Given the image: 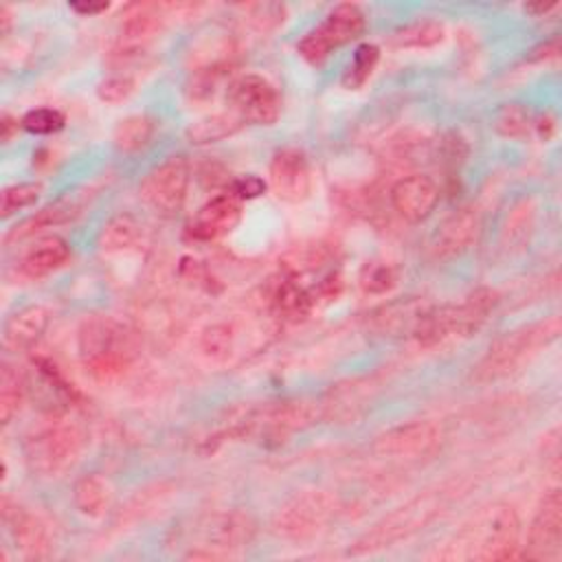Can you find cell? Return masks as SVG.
I'll return each instance as SVG.
<instances>
[{"label": "cell", "instance_id": "obj_1", "mask_svg": "<svg viewBox=\"0 0 562 562\" xmlns=\"http://www.w3.org/2000/svg\"><path fill=\"white\" fill-rule=\"evenodd\" d=\"M457 494H459L457 483H441L415 494L393 512L384 514L378 522H373L360 538L353 540L347 553L369 555V553L389 549L400 540L411 538L413 533L428 527L437 516H441L450 507Z\"/></svg>", "mask_w": 562, "mask_h": 562}, {"label": "cell", "instance_id": "obj_2", "mask_svg": "<svg viewBox=\"0 0 562 562\" xmlns=\"http://www.w3.org/2000/svg\"><path fill=\"white\" fill-rule=\"evenodd\" d=\"M562 321L558 314L520 325L512 331L501 334L483 353V358L472 367V380L479 384L503 380L520 371L531 362L542 349L560 338Z\"/></svg>", "mask_w": 562, "mask_h": 562}, {"label": "cell", "instance_id": "obj_3", "mask_svg": "<svg viewBox=\"0 0 562 562\" xmlns=\"http://www.w3.org/2000/svg\"><path fill=\"white\" fill-rule=\"evenodd\" d=\"M450 558L465 560H509L518 555L520 518L509 503H494L476 514L448 544Z\"/></svg>", "mask_w": 562, "mask_h": 562}, {"label": "cell", "instance_id": "obj_4", "mask_svg": "<svg viewBox=\"0 0 562 562\" xmlns=\"http://www.w3.org/2000/svg\"><path fill=\"white\" fill-rule=\"evenodd\" d=\"M79 356L99 382H112L121 378L134 362V338L112 316L94 314L86 316L77 331Z\"/></svg>", "mask_w": 562, "mask_h": 562}, {"label": "cell", "instance_id": "obj_5", "mask_svg": "<svg viewBox=\"0 0 562 562\" xmlns=\"http://www.w3.org/2000/svg\"><path fill=\"white\" fill-rule=\"evenodd\" d=\"M496 305L498 292L492 288H476L461 303L428 305L411 338H415L422 347H435L457 336H470L485 323Z\"/></svg>", "mask_w": 562, "mask_h": 562}, {"label": "cell", "instance_id": "obj_6", "mask_svg": "<svg viewBox=\"0 0 562 562\" xmlns=\"http://www.w3.org/2000/svg\"><path fill=\"white\" fill-rule=\"evenodd\" d=\"M86 443L88 439L79 424L53 422L24 437L22 454L33 476L59 479L79 463Z\"/></svg>", "mask_w": 562, "mask_h": 562}, {"label": "cell", "instance_id": "obj_7", "mask_svg": "<svg viewBox=\"0 0 562 562\" xmlns=\"http://www.w3.org/2000/svg\"><path fill=\"white\" fill-rule=\"evenodd\" d=\"M336 498L325 490H301L272 514L270 529L288 542H307L321 536L336 516Z\"/></svg>", "mask_w": 562, "mask_h": 562}, {"label": "cell", "instance_id": "obj_8", "mask_svg": "<svg viewBox=\"0 0 562 562\" xmlns=\"http://www.w3.org/2000/svg\"><path fill=\"white\" fill-rule=\"evenodd\" d=\"M364 26H367V20L358 4H353V2L336 4L323 18V22H318L314 29H310L296 42V53L310 66H321L329 59V55L334 50L358 40L362 35Z\"/></svg>", "mask_w": 562, "mask_h": 562}, {"label": "cell", "instance_id": "obj_9", "mask_svg": "<svg viewBox=\"0 0 562 562\" xmlns=\"http://www.w3.org/2000/svg\"><path fill=\"white\" fill-rule=\"evenodd\" d=\"M167 4H130L119 22L112 59L116 70H123L134 59H140L147 46L162 33L167 20Z\"/></svg>", "mask_w": 562, "mask_h": 562}, {"label": "cell", "instance_id": "obj_10", "mask_svg": "<svg viewBox=\"0 0 562 562\" xmlns=\"http://www.w3.org/2000/svg\"><path fill=\"white\" fill-rule=\"evenodd\" d=\"M257 533V522L248 512L228 509L206 516L198 525L200 544H191L193 549L187 558H222L231 551L248 547Z\"/></svg>", "mask_w": 562, "mask_h": 562}, {"label": "cell", "instance_id": "obj_11", "mask_svg": "<svg viewBox=\"0 0 562 562\" xmlns=\"http://www.w3.org/2000/svg\"><path fill=\"white\" fill-rule=\"evenodd\" d=\"M191 180V167L184 156H169L162 162L154 165L138 184L140 200L151 206L158 215H176L184 200Z\"/></svg>", "mask_w": 562, "mask_h": 562}, {"label": "cell", "instance_id": "obj_12", "mask_svg": "<svg viewBox=\"0 0 562 562\" xmlns=\"http://www.w3.org/2000/svg\"><path fill=\"white\" fill-rule=\"evenodd\" d=\"M443 443V428L435 419H413L380 432L371 450L382 459L419 461L435 454Z\"/></svg>", "mask_w": 562, "mask_h": 562}, {"label": "cell", "instance_id": "obj_13", "mask_svg": "<svg viewBox=\"0 0 562 562\" xmlns=\"http://www.w3.org/2000/svg\"><path fill=\"white\" fill-rule=\"evenodd\" d=\"M226 101L231 112L244 123L272 125L281 114L279 90L261 75H239L226 88Z\"/></svg>", "mask_w": 562, "mask_h": 562}, {"label": "cell", "instance_id": "obj_14", "mask_svg": "<svg viewBox=\"0 0 562 562\" xmlns=\"http://www.w3.org/2000/svg\"><path fill=\"white\" fill-rule=\"evenodd\" d=\"M527 560H560L562 555V494L558 487L549 490L529 525L527 542L522 547Z\"/></svg>", "mask_w": 562, "mask_h": 562}, {"label": "cell", "instance_id": "obj_15", "mask_svg": "<svg viewBox=\"0 0 562 562\" xmlns=\"http://www.w3.org/2000/svg\"><path fill=\"white\" fill-rule=\"evenodd\" d=\"M268 176L274 195L288 204H299L307 200L314 187L310 160L296 147L279 149L270 160Z\"/></svg>", "mask_w": 562, "mask_h": 562}, {"label": "cell", "instance_id": "obj_16", "mask_svg": "<svg viewBox=\"0 0 562 562\" xmlns=\"http://www.w3.org/2000/svg\"><path fill=\"white\" fill-rule=\"evenodd\" d=\"M2 522L7 525L15 547L24 558H48L53 551V533L46 520L29 509L20 507L18 501H11L9 494H2Z\"/></svg>", "mask_w": 562, "mask_h": 562}, {"label": "cell", "instance_id": "obj_17", "mask_svg": "<svg viewBox=\"0 0 562 562\" xmlns=\"http://www.w3.org/2000/svg\"><path fill=\"white\" fill-rule=\"evenodd\" d=\"M378 384L373 378H351L338 384H331L325 395L318 400L321 417L338 424L356 422L369 408Z\"/></svg>", "mask_w": 562, "mask_h": 562}, {"label": "cell", "instance_id": "obj_18", "mask_svg": "<svg viewBox=\"0 0 562 562\" xmlns=\"http://www.w3.org/2000/svg\"><path fill=\"white\" fill-rule=\"evenodd\" d=\"M481 217L474 206H459L446 215L430 237V252L435 259L461 257L479 237Z\"/></svg>", "mask_w": 562, "mask_h": 562}, {"label": "cell", "instance_id": "obj_19", "mask_svg": "<svg viewBox=\"0 0 562 562\" xmlns=\"http://www.w3.org/2000/svg\"><path fill=\"white\" fill-rule=\"evenodd\" d=\"M389 198H391L393 211L402 220H406L411 224H419L432 215V211L439 204L441 191L430 176L411 173V176L400 178L391 187Z\"/></svg>", "mask_w": 562, "mask_h": 562}, {"label": "cell", "instance_id": "obj_20", "mask_svg": "<svg viewBox=\"0 0 562 562\" xmlns=\"http://www.w3.org/2000/svg\"><path fill=\"white\" fill-rule=\"evenodd\" d=\"M241 204L244 202L239 198L224 189L195 211L187 226V233L198 241H211L231 233L241 220Z\"/></svg>", "mask_w": 562, "mask_h": 562}, {"label": "cell", "instance_id": "obj_21", "mask_svg": "<svg viewBox=\"0 0 562 562\" xmlns=\"http://www.w3.org/2000/svg\"><path fill=\"white\" fill-rule=\"evenodd\" d=\"M270 281L272 283L268 288V303L274 316L290 323H299L310 316L312 307L316 305V299L312 290L299 283V272L283 266L279 274Z\"/></svg>", "mask_w": 562, "mask_h": 562}, {"label": "cell", "instance_id": "obj_22", "mask_svg": "<svg viewBox=\"0 0 562 562\" xmlns=\"http://www.w3.org/2000/svg\"><path fill=\"white\" fill-rule=\"evenodd\" d=\"M50 323V312L44 305H24L11 312L2 325L4 347L11 351L31 349L46 331Z\"/></svg>", "mask_w": 562, "mask_h": 562}, {"label": "cell", "instance_id": "obj_23", "mask_svg": "<svg viewBox=\"0 0 562 562\" xmlns=\"http://www.w3.org/2000/svg\"><path fill=\"white\" fill-rule=\"evenodd\" d=\"M426 307L428 303H424L422 299H397L373 310L369 314V325L384 336H413V329Z\"/></svg>", "mask_w": 562, "mask_h": 562}, {"label": "cell", "instance_id": "obj_24", "mask_svg": "<svg viewBox=\"0 0 562 562\" xmlns=\"http://www.w3.org/2000/svg\"><path fill=\"white\" fill-rule=\"evenodd\" d=\"M70 257V244L59 235H48L35 241L20 259V274L26 279H42L61 268Z\"/></svg>", "mask_w": 562, "mask_h": 562}, {"label": "cell", "instance_id": "obj_25", "mask_svg": "<svg viewBox=\"0 0 562 562\" xmlns=\"http://www.w3.org/2000/svg\"><path fill=\"white\" fill-rule=\"evenodd\" d=\"M79 213H81V204L75 198H59V200L42 206L35 215H31L24 222H20L13 231H9V235L4 239L7 241L24 239V237H29V235H33L37 231L66 224V222L75 220Z\"/></svg>", "mask_w": 562, "mask_h": 562}, {"label": "cell", "instance_id": "obj_26", "mask_svg": "<svg viewBox=\"0 0 562 562\" xmlns=\"http://www.w3.org/2000/svg\"><path fill=\"white\" fill-rule=\"evenodd\" d=\"M72 505L88 518H101L112 505V487L101 474H83L72 485Z\"/></svg>", "mask_w": 562, "mask_h": 562}, {"label": "cell", "instance_id": "obj_27", "mask_svg": "<svg viewBox=\"0 0 562 562\" xmlns=\"http://www.w3.org/2000/svg\"><path fill=\"white\" fill-rule=\"evenodd\" d=\"M156 121L149 114L123 116L112 130V145L119 154L132 156L147 149L156 136Z\"/></svg>", "mask_w": 562, "mask_h": 562}, {"label": "cell", "instance_id": "obj_28", "mask_svg": "<svg viewBox=\"0 0 562 562\" xmlns=\"http://www.w3.org/2000/svg\"><path fill=\"white\" fill-rule=\"evenodd\" d=\"M239 323L235 318L215 321L206 325L200 334V349L209 360L226 362L233 353H237L239 345Z\"/></svg>", "mask_w": 562, "mask_h": 562}, {"label": "cell", "instance_id": "obj_29", "mask_svg": "<svg viewBox=\"0 0 562 562\" xmlns=\"http://www.w3.org/2000/svg\"><path fill=\"white\" fill-rule=\"evenodd\" d=\"M246 123L233 114L231 110L226 112H215V114H206L198 121H193L184 136L189 143L193 145H209V143H217V140H224L233 134H237Z\"/></svg>", "mask_w": 562, "mask_h": 562}, {"label": "cell", "instance_id": "obj_30", "mask_svg": "<svg viewBox=\"0 0 562 562\" xmlns=\"http://www.w3.org/2000/svg\"><path fill=\"white\" fill-rule=\"evenodd\" d=\"M536 226V204L531 198H522L507 211L501 226V244L505 248H522Z\"/></svg>", "mask_w": 562, "mask_h": 562}, {"label": "cell", "instance_id": "obj_31", "mask_svg": "<svg viewBox=\"0 0 562 562\" xmlns=\"http://www.w3.org/2000/svg\"><path fill=\"white\" fill-rule=\"evenodd\" d=\"M140 241V224L132 213L112 215L99 231L97 244L103 252H123Z\"/></svg>", "mask_w": 562, "mask_h": 562}, {"label": "cell", "instance_id": "obj_32", "mask_svg": "<svg viewBox=\"0 0 562 562\" xmlns=\"http://www.w3.org/2000/svg\"><path fill=\"white\" fill-rule=\"evenodd\" d=\"M446 37V26L437 20H417L400 26L391 42L395 48H432Z\"/></svg>", "mask_w": 562, "mask_h": 562}, {"label": "cell", "instance_id": "obj_33", "mask_svg": "<svg viewBox=\"0 0 562 562\" xmlns=\"http://www.w3.org/2000/svg\"><path fill=\"white\" fill-rule=\"evenodd\" d=\"M24 391H26V382H24L22 373L13 364L2 362V369H0V422H2V426L11 424V419L18 415L22 400H24Z\"/></svg>", "mask_w": 562, "mask_h": 562}, {"label": "cell", "instance_id": "obj_34", "mask_svg": "<svg viewBox=\"0 0 562 562\" xmlns=\"http://www.w3.org/2000/svg\"><path fill=\"white\" fill-rule=\"evenodd\" d=\"M533 127V119L529 114V108L522 103H503L494 114V130L503 138L520 140L527 138Z\"/></svg>", "mask_w": 562, "mask_h": 562}, {"label": "cell", "instance_id": "obj_35", "mask_svg": "<svg viewBox=\"0 0 562 562\" xmlns=\"http://www.w3.org/2000/svg\"><path fill=\"white\" fill-rule=\"evenodd\" d=\"M378 61H380V48L375 44L364 42V44L356 46V50L351 55V61L347 64V68L342 72L340 83L347 90H360L371 79Z\"/></svg>", "mask_w": 562, "mask_h": 562}, {"label": "cell", "instance_id": "obj_36", "mask_svg": "<svg viewBox=\"0 0 562 562\" xmlns=\"http://www.w3.org/2000/svg\"><path fill=\"white\" fill-rule=\"evenodd\" d=\"M400 272L389 261H371L360 270V288L364 294H386L397 285Z\"/></svg>", "mask_w": 562, "mask_h": 562}, {"label": "cell", "instance_id": "obj_37", "mask_svg": "<svg viewBox=\"0 0 562 562\" xmlns=\"http://www.w3.org/2000/svg\"><path fill=\"white\" fill-rule=\"evenodd\" d=\"M42 193V184L40 182H15L2 189L0 193V215L7 220L13 213L29 209L37 202Z\"/></svg>", "mask_w": 562, "mask_h": 562}, {"label": "cell", "instance_id": "obj_38", "mask_svg": "<svg viewBox=\"0 0 562 562\" xmlns=\"http://www.w3.org/2000/svg\"><path fill=\"white\" fill-rule=\"evenodd\" d=\"M244 18L246 22L259 31V33H270L279 29L285 22L288 9L285 4L279 2H257V4H244Z\"/></svg>", "mask_w": 562, "mask_h": 562}, {"label": "cell", "instance_id": "obj_39", "mask_svg": "<svg viewBox=\"0 0 562 562\" xmlns=\"http://www.w3.org/2000/svg\"><path fill=\"white\" fill-rule=\"evenodd\" d=\"M134 90H136V79L130 72H121V70L110 72L97 83V97L108 105H119L127 101L134 94Z\"/></svg>", "mask_w": 562, "mask_h": 562}, {"label": "cell", "instance_id": "obj_40", "mask_svg": "<svg viewBox=\"0 0 562 562\" xmlns=\"http://www.w3.org/2000/svg\"><path fill=\"white\" fill-rule=\"evenodd\" d=\"M20 125L29 134L48 136L66 125V116L57 108H33L20 119Z\"/></svg>", "mask_w": 562, "mask_h": 562}, {"label": "cell", "instance_id": "obj_41", "mask_svg": "<svg viewBox=\"0 0 562 562\" xmlns=\"http://www.w3.org/2000/svg\"><path fill=\"white\" fill-rule=\"evenodd\" d=\"M266 180L255 176V173H244V176H237L231 180V184L226 187L235 198H239L241 202H248V200H255L259 195L266 193Z\"/></svg>", "mask_w": 562, "mask_h": 562}, {"label": "cell", "instance_id": "obj_42", "mask_svg": "<svg viewBox=\"0 0 562 562\" xmlns=\"http://www.w3.org/2000/svg\"><path fill=\"white\" fill-rule=\"evenodd\" d=\"M441 154H443V160L446 162H450V165H459V162H463V158H465V154H468V145H465V140L457 134V132H450L446 138H443V143H441Z\"/></svg>", "mask_w": 562, "mask_h": 562}, {"label": "cell", "instance_id": "obj_43", "mask_svg": "<svg viewBox=\"0 0 562 562\" xmlns=\"http://www.w3.org/2000/svg\"><path fill=\"white\" fill-rule=\"evenodd\" d=\"M558 53H560V37L553 35V37L540 42L538 46H533V48L527 53L525 61H527V64H542V61L555 59Z\"/></svg>", "mask_w": 562, "mask_h": 562}, {"label": "cell", "instance_id": "obj_44", "mask_svg": "<svg viewBox=\"0 0 562 562\" xmlns=\"http://www.w3.org/2000/svg\"><path fill=\"white\" fill-rule=\"evenodd\" d=\"M533 127H536V132H538V136H540L542 140H551L553 134H555V130H558V119H555L553 112L544 110V112L533 121Z\"/></svg>", "mask_w": 562, "mask_h": 562}, {"label": "cell", "instance_id": "obj_45", "mask_svg": "<svg viewBox=\"0 0 562 562\" xmlns=\"http://www.w3.org/2000/svg\"><path fill=\"white\" fill-rule=\"evenodd\" d=\"M70 9L79 15H99V13H105L110 9V2H72Z\"/></svg>", "mask_w": 562, "mask_h": 562}, {"label": "cell", "instance_id": "obj_46", "mask_svg": "<svg viewBox=\"0 0 562 562\" xmlns=\"http://www.w3.org/2000/svg\"><path fill=\"white\" fill-rule=\"evenodd\" d=\"M18 127H22L20 125V121L15 119V116H11V114H2L0 116V138H2V143H9L15 134H18Z\"/></svg>", "mask_w": 562, "mask_h": 562}, {"label": "cell", "instance_id": "obj_47", "mask_svg": "<svg viewBox=\"0 0 562 562\" xmlns=\"http://www.w3.org/2000/svg\"><path fill=\"white\" fill-rule=\"evenodd\" d=\"M555 7H558V2H531V4H525V11L531 15H544V13L553 11Z\"/></svg>", "mask_w": 562, "mask_h": 562}, {"label": "cell", "instance_id": "obj_48", "mask_svg": "<svg viewBox=\"0 0 562 562\" xmlns=\"http://www.w3.org/2000/svg\"><path fill=\"white\" fill-rule=\"evenodd\" d=\"M0 22H2V35H7V33H9V26H11L9 7H2V9H0Z\"/></svg>", "mask_w": 562, "mask_h": 562}]
</instances>
